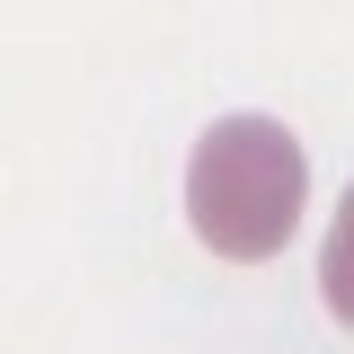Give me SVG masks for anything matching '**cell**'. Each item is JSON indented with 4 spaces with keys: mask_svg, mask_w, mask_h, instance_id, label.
I'll list each match as a JSON object with an SVG mask.
<instances>
[{
    "mask_svg": "<svg viewBox=\"0 0 354 354\" xmlns=\"http://www.w3.org/2000/svg\"><path fill=\"white\" fill-rule=\"evenodd\" d=\"M310 213V160L292 124L274 115H221L195 160H186V221L195 239L230 266H266L292 248V230Z\"/></svg>",
    "mask_w": 354,
    "mask_h": 354,
    "instance_id": "1",
    "label": "cell"
},
{
    "mask_svg": "<svg viewBox=\"0 0 354 354\" xmlns=\"http://www.w3.org/2000/svg\"><path fill=\"white\" fill-rule=\"evenodd\" d=\"M319 301H328V319L354 337V186L337 195V213H328V239H319Z\"/></svg>",
    "mask_w": 354,
    "mask_h": 354,
    "instance_id": "2",
    "label": "cell"
}]
</instances>
